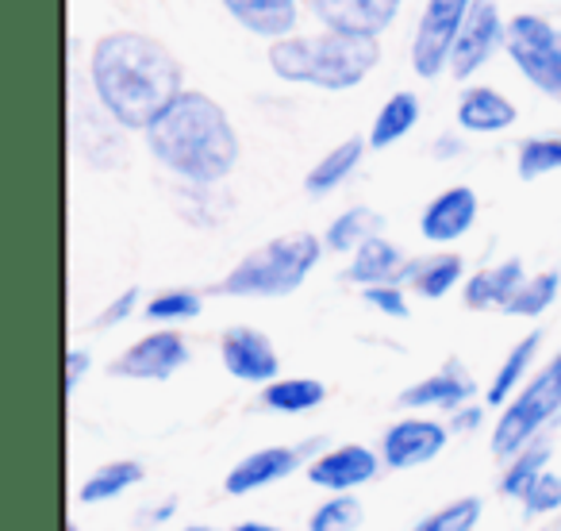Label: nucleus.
Here are the masks:
<instances>
[{
  "mask_svg": "<svg viewBox=\"0 0 561 531\" xmlns=\"http://www.w3.org/2000/svg\"><path fill=\"white\" fill-rule=\"evenodd\" d=\"M561 413V351L515 393L512 405L500 413L492 428V454L496 459H515L527 443L542 436V428Z\"/></svg>",
  "mask_w": 561,
  "mask_h": 531,
  "instance_id": "39448f33",
  "label": "nucleus"
},
{
  "mask_svg": "<svg viewBox=\"0 0 561 531\" xmlns=\"http://www.w3.org/2000/svg\"><path fill=\"white\" fill-rule=\"evenodd\" d=\"M300 466H308V459L300 454V447L277 443V447H262V451L239 459L224 477V489L231 497H247L254 489H265V485H277L285 477H293Z\"/></svg>",
  "mask_w": 561,
  "mask_h": 531,
  "instance_id": "4468645a",
  "label": "nucleus"
},
{
  "mask_svg": "<svg viewBox=\"0 0 561 531\" xmlns=\"http://www.w3.org/2000/svg\"><path fill=\"white\" fill-rule=\"evenodd\" d=\"M219 359H224V370L234 377V382L247 385H270L277 382L280 374V354L277 347L270 343V336L250 324H234L219 336Z\"/></svg>",
  "mask_w": 561,
  "mask_h": 531,
  "instance_id": "9b49d317",
  "label": "nucleus"
},
{
  "mask_svg": "<svg viewBox=\"0 0 561 531\" xmlns=\"http://www.w3.org/2000/svg\"><path fill=\"white\" fill-rule=\"evenodd\" d=\"M142 477H147V470H142V462H135V459L104 462L101 470H93V474L81 482L78 500L81 505H108V500L124 497L127 489L142 485Z\"/></svg>",
  "mask_w": 561,
  "mask_h": 531,
  "instance_id": "b1692460",
  "label": "nucleus"
},
{
  "mask_svg": "<svg viewBox=\"0 0 561 531\" xmlns=\"http://www.w3.org/2000/svg\"><path fill=\"white\" fill-rule=\"evenodd\" d=\"M66 531H78V523H73V520H70V523H66Z\"/></svg>",
  "mask_w": 561,
  "mask_h": 531,
  "instance_id": "37998d69",
  "label": "nucleus"
},
{
  "mask_svg": "<svg viewBox=\"0 0 561 531\" xmlns=\"http://www.w3.org/2000/svg\"><path fill=\"white\" fill-rule=\"evenodd\" d=\"M481 423H484L481 405H461L458 413L450 416V431H458V436H469V431H477Z\"/></svg>",
  "mask_w": 561,
  "mask_h": 531,
  "instance_id": "58836bf2",
  "label": "nucleus"
},
{
  "mask_svg": "<svg viewBox=\"0 0 561 531\" xmlns=\"http://www.w3.org/2000/svg\"><path fill=\"white\" fill-rule=\"evenodd\" d=\"M362 520H366V508H362V500L351 497V493H335V497H328L312 512L308 531H358Z\"/></svg>",
  "mask_w": 561,
  "mask_h": 531,
  "instance_id": "7c9ffc66",
  "label": "nucleus"
},
{
  "mask_svg": "<svg viewBox=\"0 0 561 531\" xmlns=\"http://www.w3.org/2000/svg\"><path fill=\"white\" fill-rule=\"evenodd\" d=\"M93 93L119 132H142L185 93V78L170 50L142 32H112L93 47Z\"/></svg>",
  "mask_w": 561,
  "mask_h": 531,
  "instance_id": "f257e3e1",
  "label": "nucleus"
},
{
  "mask_svg": "<svg viewBox=\"0 0 561 531\" xmlns=\"http://www.w3.org/2000/svg\"><path fill=\"white\" fill-rule=\"evenodd\" d=\"M404 274H408L404 250L392 247L385 235L362 242V247L354 250L351 266H346V282L362 285V290H369V285H400Z\"/></svg>",
  "mask_w": 561,
  "mask_h": 531,
  "instance_id": "f3484780",
  "label": "nucleus"
},
{
  "mask_svg": "<svg viewBox=\"0 0 561 531\" xmlns=\"http://www.w3.org/2000/svg\"><path fill=\"white\" fill-rule=\"evenodd\" d=\"M461 274H466L461 255H431V258H415V262H408L404 282L412 285L423 301H443L446 293L461 282Z\"/></svg>",
  "mask_w": 561,
  "mask_h": 531,
  "instance_id": "393cba45",
  "label": "nucleus"
},
{
  "mask_svg": "<svg viewBox=\"0 0 561 531\" xmlns=\"http://www.w3.org/2000/svg\"><path fill=\"white\" fill-rule=\"evenodd\" d=\"M420 124V97L400 89L389 101L381 104L374 127H369V147L374 150H389L392 143H400L404 135H412V127Z\"/></svg>",
  "mask_w": 561,
  "mask_h": 531,
  "instance_id": "a878e982",
  "label": "nucleus"
},
{
  "mask_svg": "<svg viewBox=\"0 0 561 531\" xmlns=\"http://www.w3.org/2000/svg\"><path fill=\"white\" fill-rule=\"evenodd\" d=\"M481 497H461L454 505L438 508V512L423 516L412 531H473L477 520H481Z\"/></svg>",
  "mask_w": 561,
  "mask_h": 531,
  "instance_id": "473e14b6",
  "label": "nucleus"
},
{
  "mask_svg": "<svg viewBox=\"0 0 561 531\" xmlns=\"http://www.w3.org/2000/svg\"><path fill=\"white\" fill-rule=\"evenodd\" d=\"M362 155H366V139L362 135H351V139H343L339 147H331L328 155L320 158V162L308 170L305 178V193L308 196H328L335 193L339 185H343L346 178H351L354 170H358Z\"/></svg>",
  "mask_w": 561,
  "mask_h": 531,
  "instance_id": "4be33fe9",
  "label": "nucleus"
},
{
  "mask_svg": "<svg viewBox=\"0 0 561 531\" xmlns=\"http://www.w3.org/2000/svg\"><path fill=\"white\" fill-rule=\"evenodd\" d=\"M93 370V354L85 351V347H70V351L62 354V393L66 397H73L81 385V377Z\"/></svg>",
  "mask_w": 561,
  "mask_h": 531,
  "instance_id": "c9c22d12",
  "label": "nucleus"
},
{
  "mask_svg": "<svg viewBox=\"0 0 561 531\" xmlns=\"http://www.w3.org/2000/svg\"><path fill=\"white\" fill-rule=\"evenodd\" d=\"M473 393H477L473 374L458 359H450L438 374L420 377L415 385H408L397 397V405L408 408V413H427V408H450V413H458L461 405L473 400Z\"/></svg>",
  "mask_w": 561,
  "mask_h": 531,
  "instance_id": "2eb2a0df",
  "label": "nucleus"
},
{
  "mask_svg": "<svg viewBox=\"0 0 561 531\" xmlns=\"http://www.w3.org/2000/svg\"><path fill=\"white\" fill-rule=\"evenodd\" d=\"M147 147L185 185H219L239 162V135L224 104L185 93L147 127Z\"/></svg>",
  "mask_w": 561,
  "mask_h": 531,
  "instance_id": "f03ea898",
  "label": "nucleus"
},
{
  "mask_svg": "<svg viewBox=\"0 0 561 531\" xmlns=\"http://www.w3.org/2000/svg\"><path fill=\"white\" fill-rule=\"evenodd\" d=\"M515 120H519V112H515V104L507 101L500 89L473 86L458 97V127L461 132L496 135V132H507Z\"/></svg>",
  "mask_w": 561,
  "mask_h": 531,
  "instance_id": "a211bd4d",
  "label": "nucleus"
},
{
  "mask_svg": "<svg viewBox=\"0 0 561 531\" xmlns=\"http://www.w3.org/2000/svg\"><path fill=\"white\" fill-rule=\"evenodd\" d=\"M323 239L312 231H289L254 247L227 270L211 293L219 297H289L308 282L323 258Z\"/></svg>",
  "mask_w": 561,
  "mask_h": 531,
  "instance_id": "20e7f679",
  "label": "nucleus"
},
{
  "mask_svg": "<svg viewBox=\"0 0 561 531\" xmlns=\"http://www.w3.org/2000/svg\"><path fill=\"white\" fill-rule=\"evenodd\" d=\"M173 512H178V500L165 497L162 505H147V508H142V512L135 516V523H139V528H162L165 520H173Z\"/></svg>",
  "mask_w": 561,
  "mask_h": 531,
  "instance_id": "4c0bfd02",
  "label": "nucleus"
},
{
  "mask_svg": "<svg viewBox=\"0 0 561 531\" xmlns=\"http://www.w3.org/2000/svg\"><path fill=\"white\" fill-rule=\"evenodd\" d=\"M328 400V385L320 377H277L262 389V408L277 416H305Z\"/></svg>",
  "mask_w": 561,
  "mask_h": 531,
  "instance_id": "5701e85b",
  "label": "nucleus"
},
{
  "mask_svg": "<svg viewBox=\"0 0 561 531\" xmlns=\"http://www.w3.org/2000/svg\"><path fill=\"white\" fill-rule=\"evenodd\" d=\"M381 454L369 451L362 443H339L328 447L316 462H308V482L316 489H328V493H351L358 485H369L377 474H381Z\"/></svg>",
  "mask_w": 561,
  "mask_h": 531,
  "instance_id": "f8f14e48",
  "label": "nucleus"
},
{
  "mask_svg": "<svg viewBox=\"0 0 561 531\" xmlns=\"http://www.w3.org/2000/svg\"><path fill=\"white\" fill-rule=\"evenodd\" d=\"M550 454H553V443L546 436H538L535 443L523 447L515 459H507L504 477H500V493H504V497H515V500L527 497V489L546 474V466H550Z\"/></svg>",
  "mask_w": 561,
  "mask_h": 531,
  "instance_id": "bb28decb",
  "label": "nucleus"
},
{
  "mask_svg": "<svg viewBox=\"0 0 561 531\" xmlns=\"http://www.w3.org/2000/svg\"><path fill=\"white\" fill-rule=\"evenodd\" d=\"M204 313V297L196 290H170V293H158V297L147 301L142 316L150 324H185L196 320Z\"/></svg>",
  "mask_w": 561,
  "mask_h": 531,
  "instance_id": "2f4dec72",
  "label": "nucleus"
},
{
  "mask_svg": "<svg viewBox=\"0 0 561 531\" xmlns=\"http://www.w3.org/2000/svg\"><path fill=\"white\" fill-rule=\"evenodd\" d=\"M231 531H280L277 523H265V520H242V523H234Z\"/></svg>",
  "mask_w": 561,
  "mask_h": 531,
  "instance_id": "a19ab883",
  "label": "nucleus"
},
{
  "mask_svg": "<svg viewBox=\"0 0 561 531\" xmlns=\"http://www.w3.org/2000/svg\"><path fill=\"white\" fill-rule=\"evenodd\" d=\"M504 50L530 86L561 104V27H553L550 20L535 16V12L512 16Z\"/></svg>",
  "mask_w": 561,
  "mask_h": 531,
  "instance_id": "423d86ee",
  "label": "nucleus"
},
{
  "mask_svg": "<svg viewBox=\"0 0 561 531\" xmlns=\"http://www.w3.org/2000/svg\"><path fill=\"white\" fill-rule=\"evenodd\" d=\"M381 227H385L381 212L362 208V204H358V208H346L339 219H331L328 235H323V247L335 250V255H354L362 242L377 239V235H381Z\"/></svg>",
  "mask_w": 561,
  "mask_h": 531,
  "instance_id": "cd10ccee",
  "label": "nucleus"
},
{
  "mask_svg": "<svg viewBox=\"0 0 561 531\" xmlns=\"http://www.w3.org/2000/svg\"><path fill=\"white\" fill-rule=\"evenodd\" d=\"M178 531H219V528H208V523H185V528H178Z\"/></svg>",
  "mask_w": 561,
  "mask_h": 531,
  "instance_id": "79ce46f5",
  "label": "nucleus"
},
{
  "mask_svg": "<svg viewBox=\"0 0 561 531\" xmlns=\"http://www.w3.org/2000/svg\"><path fill=\"white\" fill-rule=\"evenodd\" d=\"M558 508H561V474L546 470V474L527 489V497H523V512L550 516V512H558Z\"/></svg>",
  "mask_w": 561,
  "mask_h": 531,
  "instance_id": "72a5a7b5",
  "label": "nucleus"
},
{
  "mask_svg": "<svg viewBox=\"0 0 561 531\" xmlns=\"http://www.w3.org/2000/svg\"><path fill=\"white\" fill-rule=\"evenodd\" d=\"M135 305H139V290H135V285H131V290H124V293H119L116 301H112L108 308H104L101 316H96V320H93V328H96V331L119 328V324H124V320H131Z\"/></svg>",
  "mask_w": 561,
  "mask_h": 531,
  "instance_id": "e433bc0d",
  "label": "nucleus"
},
{
  "mask_svg": "<svg viewBox=\"0 0 561 531\" xmlns=\"http://www.w3.org/2000/svg\"><path fill=\"white\" fill-rule=\"evenodd\" d=\"M558 290H561V274L558 270H546V274H535L519 285V293L512 297V305L504 308V316H523V320H535L542 316L546 308L558 301Z\"/></svg>",
  "mask_w": 561,
  "mask_h": 531,
  "instance_id": "c85d7f7f",
  "label": "nucleus"
},
{
  "mask_svg": "<svg viewBox=\"0 0 561 531\" xmlns=\"http://www.w3.org/2000/svg\"><path fill=\"white\" fill-rule=\"evenodd\" d=\"M469 9H473V0H427L423 4L420 27L412 39V66L423 81L438 78L450 66L454 43L466 27Z\"/></svg>",
  "mask_w": 561,
  "mask_h": 531,
  "instance_id": "0eeeda50",
  "label": "nucleus"
},
{
  "mask_svg": "<svg viewBox=\"0 0 561 531\" xmlns=\"http://www.w3.org/2000/svg\"><path fill=\"white\" fill-rule=\"evenodd\" d=\"M477 193L469 185H454L446 193H438L435 201L423 208L420 216V235L427 242H454L477 224Z\"/></svg>",
  "mask_w": 561,
  "mask_h": 531,
  "instance_id": "dca6fc26",
  "label": "nucleus"
},
{
  "mask_svg": "<svg viewBox=\"0 0 561 531\" xmlns=\"http://www.w3.org/2000/svg\"><path fill=\"white\" fill-rule=\"evenodd\" d=\"M362 297H366L369 308H377L389 320H408V297L400 285H369V290H362Z\"/></svg>",
  "mask_w": 561,
  "mask_h": 531,
  "instance_id": "f704fd0d",
  "label": "nucleus"
},
{
  "mask_svg": "<svg viewBox=\"0 0 561 531\" xmlns=\"http://www.w3.org/2000/svg\"><path fill=\"white\" fill-rule=\"evenodd\" d=\"M500 47H507V24L500 16V0H473L458 43L450 55V74L458 81L473 78Z\"/></svg>",
  "mask_w": 561,
  "mask_h": 531,
  "instance_id": "9d476101",
  "label": "nucleus"
},
{
  "mask_svg": "<svg viewBox=\"0 0 561 531\" xmlns=\"http://www.w3.org/2000/svg\"><path fill=\"white\" fill-rule=\"evenodd\" d=\"M446 443H450V423L431 420V416H404L385 428L377 454L389 470H420L435 462Z\"/></svg>",
  "mask_w": 561,
  "mask_h": 531,
  "instance_id": "1a4fd4ad",
  "label": "nucleus"
},
{
  "mask_svg": "<svg viewBox=\"0 0 561 531\" xmlns=\"http://www.w3.org/2000/svg\"><path fill=\"white\" fill-rule=\"evenodd\" d=\"M515 170L523 181H535L542 173L561 170V135H535V139L519 143V158H515Z\"/></svg>",
  "mask_w": 561,
  "mask_h": 531,
  "instance_id": "c756f323",
  "label": "nucleus"
},
{
  "mask_svg": "<svg viewBox=\"0 0 561 531\" xmlns=\"http://www.w3.org/2000/svg\"><path fill=\"white\" fill-rule=\"evenodd\" d=\"M328 32L354 35V39H377L397 20L404 0H308Z\"/></svg>",
  "mask_w": 561,
  "mask_h": 531,
  "instance_id": "ddd939ff",
  "label": "nucleus"
},
{
  "mask_svg": "<svg viewBox=\"0 0 561 531\" xmlns=\"http://www.w3.org/2000/svg\"><path fill=\"white\" fill-rule=\"evenodd\" d=\"M381 47L377 39H354V35H289L270 47V70L293 86H316L328 93L354 89L374 74Z\"/></svg>",
  "mask_w": 561,
  "mask_h": 531,
  "instance_id": "7ed1b4c3",
  "label": "nucleus"
},
{
  "mask_svg": "<svg viewBox=\"0 0 561 531\" xmlns=\"http://www.w3.org/2000/svg\"><path fill=\"white\" fill-rule=\"evenodd\" d=\"M224 9L262 39H289L297 27V0H224Z\"/></svg>",
  "mask_w": 561,
  "mask_h": 531,
  "instance_id": "6ab92c4d",
  "label": "nucleus"
},
{
  "mask_svg": "<svg viewBox=\"0 0 561 531\" xmlns=\"http://www.w3.org/2000/svg\"><path fill=\"white\" fill-rule=\"evenodd\" d=\"M181 366H188V347L173 328L150 331V336L135 339L124 354L108 362L112 377L124 382H170Z\"/></svg>",
  "mask_w": 561,
  "mask_h": 531,
  "instance_id": "6e6552de",
  "label": "nucleus"
},
{
  "mask_svg": "<svg viewBox=\"0 0 561 531\" xmlns=\"http://www.w3.org/2000/svg\"><path fill=\"white\" fill-rule=\"evenodd\" d=\"M538 351H542V331H527V336L519 339V343L507 351V359L500 362V370L492 374V385H489V393H484V400H489L492 408H507L515 400V393L523 389V377H527V370H530V362L538 359Z\"/></svg>",
  "mask_w": 561,
  "mask_h": 531,
  "instance_id": "412c9836",
  "label": "nucleus"
},
{
  "mask_svg": "<svg viewBox=\"0 0 561 531\" xmlns=\"http://www.w3.org/2000/svg\"><path fill=\"white\" fill-rule=\"evenodd\" d=\"M523 282H527V278H523L519 258H504V262L492 266V270H481V274L469 278L466 305L473 308V313H484V308H500V313H504Z\"/></svg>",
  "mask_w": 561,
  "mask_h": 531,
  "instance_id": "aec40b11",
  "label": "nucleus"
},
{
  "mask_svg": "<svg viewBox=\"0 0 561 531\" xmlns=\"http://www.w3.org/2000/svg\"><path fill=\"white\" fill-rule=\"evenodd\" d=\"M458 150H466V147H461V139H454V135H443V139L435 143V158H443V162L458 155Z\"/></svg>",
  "mask_w": 561,
  "mask_h": 531,
  "instance_id": "ea45409f",
  "label": "nucleus"
}]
</instances>
